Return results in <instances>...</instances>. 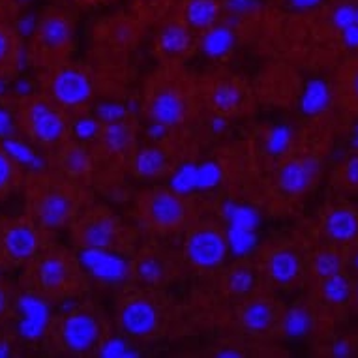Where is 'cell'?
I'll use <instances>...</instances> for the list:
<instances>
[{"instance_id":"1","label":"cell","mask_w":358,"mask_h":358,"mask_svg":"<svg viewBox=\"0 0 358 358\" xmlns=\"http://www.w3.org/2000/svg\"><path fill=\"white\" fill-rule=\"evenodd\" d=\"M189 261L199 268H214L222 263L227 253V241L217 231L201 229L195 231L186 244Z\"/></svg>"},{"instance_id":"2","label":"cell","mask_w":358,"mask_h":358,"mask_svg":"<svg viewBox=\"0 0 358 358\" xmlns=\"http://www.w3.org/2000/svg\"><path fill=\"white\" fill-rule=\"evenodd\" d=\"M81 263L92 276L103 282H120L128 276V263L106 248H87L81 252Z\"/></svg>"},{"instance_id":"3","label":"cell","mask_w":358,"mask_h":358,"mask_svg":"<svg viewBox=\"0 0 358 358\" xmlns=\"http://www.w3.org/2000/svg\"><path fill=\"white\" fill-rule=\"evenodd\" d=\"M53 94L62 106L76 107L92 96V85L81 71L62 70L53 79Z\"/></svg>"},{"instance_id":"4","label":"cell","mask_w":358,"mask_h":358,"mask_svg":"<svg viewBox=\"0 0 358 358\" xmlns=\"http://www.w3.org/2000/svg\"><path fill=\"white\" fill-rule=\"evenodd\" d=\"M100 336V329L94 317L87 313H71L62 324L64 343L73 351H87L94 345Z\"/></svg>"},{"instance_id":"5","label":"cell","mask_w":358,"mask_h":358,"mask_svg":"<svg viewBox=\"0 0 358 358\" xmlns=\"http://www.w3.org/2000/svg\"><path fill=\"white\" fill-rule=\"evenodd\" d=\"M19 311H21V323H19V332L29 340H38L45 332L49 324V308L38 296L24 294L17 302Z\"/></svg>"},{"instance_id":"6","label":"cell","mask_w":358,"mask_h":358,"mask_svg":"<svg viewBox=\"0 0 358 358\" xmlns=\"http://www.w3.org/2000/svg\"><path fill=\"white\" fill-rule=\"evenodd\" d=\"M317 173L319 164L315 159L306 158L289 162L280 171V188L289 195L304 194L306 189L311 186V182H313V178L317 176Z\"/></svg>"},{"instance_id":"7","label":"cell","mask_w":358,"mask_h":358,"mask_svg":"<svg viewBox=\"0 0 358 358\" xmlns=\"http://www.w3.org/2000/svg\"><path fill=\"white\" fill-rule=\"evenodd\" d=\"M120 323L129 334H150L158 323V313L147 300H131L129 304L124 306L122 313H120Z\"/></svg>"},{"instance_id":"8","label":"cell","mask_w":358,"mask_h":358,"mask_svg":"<svg viewBox=\"0 0 358 358\" xmlns=\"http://www.w3.org/2000/svg\"><path fill=\"white\" fill-rule=\"evenodd\" d=\"M148 216L162 229H173L184 220V205L173 194H154L148 203Z\"/></svg>"},{"instance_id":"9","label":"cell","mask_w":358,"mask_h":358,"mask_svg":"<svg viewBox=\"0 0 358 358\" xmlns=\"http://www.w3.org/2000/svg\"><path fill=\"white\" fill-rule=\"evenodd\" d=\"M30 129L40 141L53 143L64 134V120L45 103H34L29 111Z\"/></svg>"},{"instance_id":"10","label":"cell","mask_w":358,"mask_h":358,"mask_svg":"<svg viewBox=\"0 0 358 358\" xmlns=\"http://www.w3.org/2000/svg\"><path fill=\"white\" fill-rule=\"evenodd\" d=\"M148 113L154 122L175 126V124L182 122L184 115H186V103H184L182 96L175 90H162L150 101Z\"/></svg>"},{"instance_id":"11","label":"cell","mask_w":358,"mask_h":358,"mask_svg":"<svg viewBox=\"0 0 358 358\" xmlns=\"http://www.w3.org/2000/svg\"><path fill=\"white\" fill-rule=\"evenodd\" d=\"M71 216V199L70 195H66L64 192L53 189L48 192L40 199L38 205V217H40L41 225L45 227H60L64 225Z\"/></svg>"},{"instance_id":"12","label":"cell","mask_w":358,"mask_h":358,"mask_svg":"<svg viewBox=\"0 0 358 358\" xmlns=\"http://www.w3.org/2000/svg\"><path fill=\"white\" fill-rule=\"evenodd\" d=\"M324 231L336 242H351L358 236V216L349 208H336L327 216Z\"/></svg>"},{"instance_id":"13","label":"cell","mask_w":358,"mask_h":358,"mask_svg":"<svg viewBox=\"0 0 358 358\" xmlns=\"http://www.w3.org/2000/svg\"><path fill=\"white\" fill-rule=\"evenodd\" d=\"M4 248L13 259H29L38 250V235L27 225H15L4 235Z\"/></svg>"},{"instance_id":"14","label":"cell","mask_w":358,"mask_h":358,"mask_svg":"<svg viewBox=\"0 0 358 358\" xmlns=\"http://www.w3.org/2000/svg\"><path fill=\"white\" fill-rule=\"evenodd\" d=\"M117 238V223L109 216L90 220L83 227V244L87 248H109Z\"/></svg>"},{"instance_id":"15","label":"cell","mask_w":358,"mask_h":358,"mask_svg":"<svg viewBox=\"0 0 358 358\" xmlns=\"http://www.w3.org/2000/svg\"><path fill=\"white\" fill-rule=\"evenodd\" d=\"M40 41L49 49H64L71 40V27L62 15H51L40 24Z\"/></svg>"},{"instance_id":"16","label":"cell","mask_w":358,"mask_h":358,"mask_svg":"<svg viewBox=\"0 0 358 358\" xmlns=\"http://www.w3.org/2000/svg\"><path fill=\"white\" fill-rule=\"evenodd\" d=\"M300 272L299 257L289 250H280V252L272 253L268 259V274L272 280L282 285L294 282Z\"/></svg>"},{"instance_id":"17","label":"cell","mask_w":358,"mask_h":358,"mask_svg":"<svg viewBox=\"0 0 358 358\" xmlns=\"http://www.w3.org/2000/svg\"><path fill=\"white\" fill-rule=\"evenodd\" d=\"M330 103V88L323 79H311L300 100V111L310 117L323 113Z\"/></svg>"},{"instance_id":"18","label":"cell","mask_w":358,"mask_h":358,"mask_svg":"<svg viewBox=\"0 0 358 358\" xmlns=\"http://www.w3.org/2000/svg\"><path fill=\"white\" fill-rule=\"evenodd\" d=\"M235 45V32L229 27H208L201 40V49L206 57L217 59L227 55Z\"/></svg>"},{"instance_id":"19","label":"cell","mask_w":358,"mask_h":358,"mask_svg":"<svg viewBox=\"0 0 358 358\" xmlns=\"http://www.w3.org/2000/svg\"><path fill=\"white\" fill-rule=\"evenodd\" d=\"M184 15L195 29H208L216 23L220 15V4L216 0H188Z\"/></svg>"},{"instance_id":"20","label":"cell","mask_w":358,"mask_h":358,"mask_svg":"<svg viewBox=\"0 0 358 358\" xmlns=\"http://www.w3.org/2000/svg\"><path fill=\"white\" fill-rule=\"evenodd\" d=\"M192 45V36L182 24H169L159 34V48L169 55H182Z\"/></svg>"},{"instance_id":"21","label":"cell","mask_w":358,"mask_h":358,"mask_svg":"<svg viewBox=\"0 0 358 358\" xmlns=\"http://www.w3.org/2000/svg\"><path fill=\"white\" fill-rule=\"evenodd\" d=\"M223 216L229 222L231 227L255 231L259 225V214L255 208L246 205H236V203H231V201L223 205Z\"/></svg>"},{"instance_id":"22","label":"cell","mask_w":358,"mask_h":358,"mask_svg":"<svg viewBox=\"0 0 358 358\" xmlns=\"http://www.w3.org/2000/svg\"><path fill=\"white\" fill-rule=\"evenodd\" d=\"M38 274H40V282L43 287L57 289L64 285L66 278H68V266L62 259L49 257L41 261Z\"/></svg>"},{"instance_id":"23","label":"cell","mask_w":358,"mask_h":358,"mask_svg":"<svg viewBox=\"0 0 358 358\" xmlns=\"http://www.w3.org/2000/svg\"><path fill=\"white\" fill-rule=\"evenodd\" d=\"M242 323L253 332H263L271 327L272 310L266 302H252L242 313Z\"/></svg>"},{"instance_id":"24","label":"cell","mask_w":358,"mask_h":358,"mask_svg":"<svg viewBox=\"0 0 358 358\" xmlns=\"http://www.w3.org/2000/svg\"><path fill=\"white\" fill-rule=\"evenodd\" d=\"M165 167V156L158 148H145L137 154L136 171L141 176H156Z\"/></svg>"},{"instance_id":"25","label":"cell","mask_w":358,"mask_h":358,"mask_svg":"<svg viewBox=\"0 0 358 358\" xmlns=\"http://www.w3.org/2000/svg\"><path fill=\"white\" fill-rule=\"evenodd\" d=\"M311 329V315L302 308H293L283 317V332L289 338H300L306 336Z\"/></svg>"},{"instance_id":"26","label":"cell","mask_w":358,"mask_h":358,"mask_svg":"<svg viewBox=\"0 0 358 358\" xmlns=\"http://www.w3.org/2000/svg\"><path fill=\"white\" fill-rule=\"evenodd\" d=\"M257 244V236L255 231L250 229H241V227H231L227 231V248L235 255H246L255 248Z\"/></svg>"},{"instance_id":"27","label":"cell","mask_w":358,"mask_h":358,"mask_svg":"<svg viewBox=\"0 0 358 358\" xmlns=\"http://www.w3.org/2000/svg\"><path fill=\"white\" fill-rule=\"evenodd\" d=\"M4 152H6L12 159H15L19 164L29 165L32 169H41V167L45 165V162H43L40 156H36L27 145L15 141V139H6V141H4Z\"/></svg>"},{"instance_id":"28","label":"cell","mask_w":358,"mask_h":358,"mask_svg":"<svg viewBox=\"0 0 358 358\" xmlns=\"http://www.w3.org/2000/svg\"><path fill=\"white\" fill-rule=\"evenodd\" d=\"M351 294V285L347 282L345 278L341 276L340 272L334 274V276L324 278L323 283V296L327 302H332V304H341L345 302Z\"/></svg>"},{"instance_id":"29","label":"cell","mask_w":358,"mask_h":358,"mask_svg":"<svg viewBox=\"0 0 358 358\" xmlns=\"http://www.w3.org/2000/svg\"><path fill=\"white\" fill-rule=\"evenodd\" d=\"M195 182H197V165L186 164L173 175L171 188H173L176 195H184L189 194L192 189H197L195 188Z\"/></svg>"},{"instance_id":"30","label":"cell","mask_w":358,"mask_h":358,"mask_svg":"<svg viewBox=\"0 0 358 358\" xmlns=\"http://www.w3.org/2000/svg\"><path fill=\"white\" fill-rule=\"evenodd\" d=\"M293 141V131L289 126H276L268 131L266 136V150L274 156H280L289 148Z\"/></svg>"},{"instance_id":"31","label":"cell","mask_w":358,"mask_h":358,"mask_svg":"<svg viewBox=\"0 0 358 358\" xmlns=\"http://www.w3.org/2000/svg\"><path fill=\"white\" fill-rule=\"evenodd\" d=\"M241 90L235 85H220L214 88V94H212V101L217 109L222 111H231L241 103Z\"/></svg>"},{"instance_id":"32","label":"cell","mask_w":358,"mask_h":358,"mask_svg":"<svg viewBox=\"0 0 358 358\" xmlns=\"http://www.w3.org/2000/svg\"><path fill=\"white\" fill-rule=\"evenodd\" d=\"M103 141H106L107 148L113 152H120L128 147L129 143V131L122 122L107 124L106 134H103Z\"/></svg>"},{"instance_id":"33","label":"cell","mask_w":358,"mask_h":358,"mask_svg":"<svg viewBox=\"0 0 358 358\" xmlns=\"http://www.w3.org/2000/svg\"><path fill=\"white\" fill-rule=\"evenodd\" d=\"M222 180V169L217 164H203L197 165V182H195V188L197 189H210L214 186H217Z\"/></svg>"},{"instance_id":"34","label":"cell","mask_w":358,"mask_h":358,"mask_svg":"<svg viewBox=\"0 0 358 358\" xmlns=\"http://www.w3.org/2000/svg\"><path fill=\"white\" fill-rule=\"evenodd\" d=\"M341 271V259L334 252H321L315 257V272L321 278L334 276Z\"/></svg>"},{"instance_id":"35","label":"cell","mask_w":358,"mask_h":358,"mask_svg":"<svg viewBox=\"0 0 358 358\" xmlns=\"http://www.w3.org/2000/svg\"><path fill=\"white\" fill-rule=\"evenodd\" d=\"M332 23H334L336 29H347L351 27L352 23H357V8L351 6V4H341L334 10L332 13Z\"/></svg>"},{"instance_id":"36","label":"cell","mask_w":358,"mask_h":358,"mask_svg":"<svg viewBox=\"0 0 358 358\" xmlns=\"http://www.w3.org/2000/svg\"><path fill=\"white\" fill-rule=\"evenodd\" d=\"M229 287L235 293H248L253 287V274L246 268L235 271L229 276Z\"/></svg>"},{"instance_id":"37","label":"cell","mask_w":358,"mask_h":358,"mask_svg":"<svg viewBox=\"0 0 358 358\" xmlns=\"http://www.w3.org/2000/svg\"><path fill=\"white\" fill-rule=\"evenodd\" d=\"M126 115V107L120 106V103H101L98 107V117L100 120L107 124H113V122H120Z\"/></svg>"},{"instance_id":"38","label":"cell","mask_w":358,"mask_h":358,"mask_svg":"<svg viewBox=\"0 0 358 358\" xmlns=\"http://www.w3.org/2000/svg\"><path fill=\"white\" fill-rule=\"evenodd\" d=\"M88 156L87 152L83 150V148H73V150H70V154H68V158H66V165H68V169L71 171V173H76V175H81V173H85V171L88 169Z\"/></svg>"},{"instance_id":"39","label":"cell","mask_w":358,"mask_h":358,"mask_svg":"<svg viewBox=\"0 0 358 358\" xmlns=\"http://www.w3.org/2000/svg\"><path fill=\"white\" fill-rule=\"evenodd\" d=\"M137 272H139V276L148 283L158 282L159 278H162V274H164V272H162V266H159V263L156 259H145V261H141Z\"/></svg>"},{"instance_id":"40","label":"cell","mask_w":358,"mask_h":358,"mask_svg":"<svg viewBox=\"0 0 358 358\" xmlns=\"http://www.w3.org/2000/svg\"><path fill=\"white\" fill-rule=\"evenodd\" d=\"M126 351H128V345L126 341L120 340V338H113V340L106 341L100 349V357L103 358H124L126 357Z\"/></svg>"},{"instance_id":"41","label":"cell","mask_w":358,"mask_h":358,"mask_svg":"<svg viewBox=\"0 0 358 358\" xmlns=\"http://www.w3.org/2000/svg\"><path fill=\"white\" fill-rule=\"evenodd\" d=\"M225 6L235 15H248V13L257 12L261 4H259V0H227Z\"/></svg>"},{"instance_id":"42","label":"cell","mask_w":358,"mask_h":358,"mask_svg":"<svg viewBox=\"0 0 358 358\" xmlns=\"http://www.w3.org/2000/svg\"><path fill=\"white\" fill-rule=\"evenodd\" d=\"M98 129H100V126H98L96 120H92V118H81L76 124V136L79 139H92L98 134Z\"/></svg>"},{"instance_id":"43","label":"cell","mask_w":358,"mask_h":358,"mask_svg":"<svg viewBox=\"0 0 358 358\" xmlns=\"http://www.w3.org/2000/svg\"><path fill=\"white\" fill-rule=\"evenodd\" d=\"M13 175L12 162L6 152H0V189H4L10 184Z\"/></svg>"},{"instance_id":"44","label":"cell","mask_w":358,"mask_h":358,"mask_svg":"<svg viewBox=\"0 0 358 358\" xmlns=\"http://www.w3.org/2000/svg\"><path fill=\"white\" fill-rule=\"evenodd\" d=\"M343 32V43L349 49H358V23H352L351 27L341 30Z\"/></svg>"},{"instance_id":"45","label":"cell","mask_w":358,"mask_h":358,"mask_svg":"<svg viewBox=\"0 0 358 358\" xmlns=\"http://www.w3.org/2000/svg\"><path fill=\"white\" fill-rule=\"evenodd\" d=\"M345 178L347 182L352 186H358V156H352L345 165Z\"/></svg>"},{"instance_id":"46","label":"cell","mask_w":358,"mask_h":358,"mask_svg":"<svg viewBox=\"0 0 358 358\" xmlns=\"http://www.w3.org/2000/svg\"><path fill=\"white\" fill-rule=\"evenodd\" d=\"M13 124H12V117H10V113L6 109H0V137H8L12 134Z\"/></svg>"},{"instance_id":"47","label":"cell","mask_w":358,"mask_h":358,"mask_svg":"<svg viewBox=\"0 0 358 358\" xmlns=\"http://www.w3.org/2000/svg\"><path fill=\"white\" fill-rule=\"evenodd\" d=\"M17 29L19 32L23 36H30L34 34L36 32V19L34 15H27V17H23L21 21L17 23Z\"/></svg>"},{"instance_id":"48","label":"cell","mask_w":358,"mask_h":358,"mask_svg":"<svg viewBox=\"0 0 358 358\" xmlns=\"http://www.w3.org/2000/svg\"><path fill=\"white\" fill-rule=\"evenodd\" d=\"M349 352H351V345H349V341H345V340L336 341L334 347H332V357H336V358L349 357Z\"/></svg>"},{"instance_id":"49","label":"cell","mask_w":358,"mask_h":358,"mask_svg":"<svg viewBox=\"0 0 358 358\" xmlns=\"http://www.w3.org/2000/svg\"><path fill=\"white\" fill-rule=\"evenodd\" d=\"M165 131H167V126L162 122H152L147 129L148 137H152V139H162L165 136Z\"/></svg>"},{"instance_id":"50","label":"cell","mask_w":358,"mask_h":358,"mask_svg":"<svg viewBox=\"0 0 358 358\" xmlns=\"http://www.w3.org/2000/svg\"><path fill=\"white\" fill-rule=\"evenodd\" d=\"M291 4H293L296 10H311V8L319 6L321 0H291Z\"/></svg>"},{"instance_id":"51","label":"cell","mask_w":358,"mask_h":358,"mask_svg":"<svg viewBox=\"0 0 358 358\" xmlns=\"http://www.w3.org/2000/svg\"><path fill=\"white\" fill-rule=\"evenodd\" d=\"M8 49H10V38L4 30L0 29V60H4Z\"/></svg>"},{"instance_id":"52","label":"cell","mask_w":358,"mask_h":358,"mask_svg":"<svg viewBox=\"0 0 358 358\" xmlns=\"http://www.w3.org/2000/svg\"><path fill=\"white\" fill-rule=\"evenodd\" d=\"M210 128L214 134H222V131H225V128H227V122H225V118L216 117V118H212Z\"/></svg>"},{"instance_id":"53","label":"cell","mask_w":358,"mask_h":358,"mask_svg":"<svg viewBox=\"0 0 358 358\" xmlns=\"http://www.w3.org/2000/svg\"><path fill=\"white\" fill-rule=\"evenodd\" d=\"M30 90H32V85H30L29 81H24V79H21V81L15 83V92H17L19 96L30 94Z\"/></svg>"},{"instance_id":"54","label":"cell","mask_w":358,"mask_h":358,"mask_svg":"<svg viewBox=\"0 0 358 358\" xmlns=\"http://www.w3.org/2000/svg\"><path fill=\"white\" fill-rule=\"evenodd\" d=\"M217 357H220V358H241V352L231 351V349H225V351L220 352Z\"/></svg>"},{"instance_id":"55","label":"cell","mask_w":358,"mask_h":358,"mask_svg":"<svg viewBox=\"0 0 358 358\" xmlns=\"http://www.w3.org/2000/svg\"><path fill=\"white\" fill-rule=\"evenodd\" d=\"M10 355V345L6 341H0V358H6Z\"/></svg>"},{"instance_id":"56","label":"cell","mask_w":358,"mask_h":358,"mask_svg":"<svg viewBox=\"0 0 358 358\" xmlns=\"http://www.w3.org/2000/svg\"><path fill=\"white\" fill-rule=\"evenodd\" d=\"M4 308H6V294H4V291L0 289V313L4 311Z\"/></svg>"},{"instance_id":"57","label":"cell","mask_w":358,"mask_h":358,"mask_svg":"<svg viewBox=\"0 0 358 358\" xmlns=\"http://www.w3.org/2000/svg\"><path fill=\"white\" fill-rule=\"evenodd\" d=\"M73 308H76V302H70V300H68V302H66V304L62 306V310H64L66 313H68V311L73 310Z\"/></svg>"},{"instance_id":"58","label":"cell","mask_w":358,"mask_h":358,"mask_svg":"<svg viewBox=\"0 0 358 358\" xmlns=\"http://www.w3.org/2000/svg\"><path fill=\"white\" fill-rule=\"evenodd\" d=\"M352 147L358 148V124L355 126V137H352Z\"/></svg>"},{"instance_id":"59","label":"cell","mask_w":358,"mask_h":358,"mask_svg":"<svg viewBox=\"0 0 358 358\" xmlns=\"http://www.w3.org/2000/svg\"><path fill=\"white\" fill-rule=\"evenodd\" d=\"M352 90H355V94L358 96V73L355 76V79H352Z\"/></svg>"},{"instance_id":"60","label":"cell","mask_w":358,"mask_h":358,"mask_svg":"<svg viewBox=\"0 0 358 358\" xmlns=\"http://www.w3.org/2000/svg\"><path fill=\"white\" fill-rule=\"evenodd\" d=\"M2 94H4V83L0 81V96H2Z\"/></svg>"},{"instance_id":"61","label":"cell","mask_w":358,"mask_h":358,"mask_svg":"<svg viewBox=\"0 0 358 358\" xmlns=\"http://www.w3.org/2000/svg\"><path fill=\"white\" fill-rule=\"evenodd\" d=\"M355 266L358 268V253H357V257H355Z\"/></svg>"},{"instance_id":"62","label":"cell","mask_w":358,"mask_h":358,"mask_svg":"<svg viewBox=\"0 0 358 358\" xmlns=\"http://www.w3.org/2000/svg\"><path fill=\"white\" fill-rule=\"evenodd\" d=\"M357 23H358V8H357Z\"/></svg>"},{"instance_id":"63","label":"cell","mask_w":358,"mask_h":358,"mask_svg":"<svg viewBox=\"0 0 358 358\" xmlns=\"http://www.w3.org/2000/svg\"><path fill=\"white\" fill-rule=\"evenodd\" d=\"M19 2H27V0H19Z\"/></svg>"}]
</instances>
